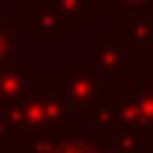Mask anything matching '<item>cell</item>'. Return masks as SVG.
<instances>
[{"mask_svg": "<svg viewBox=\"0 0 153 153\" xmlns=\"http://www.w3.org/2000/svg\"><path fill=\"white\" fill-rule=\"evenodd\" d=\"M63 153H87V150H73V146H70V150H63Z\"/></svg>", "mask_w": 153, "mask_h": 153, "instance_id": "6da1fadb", "label": "cell"}]
</instances>
